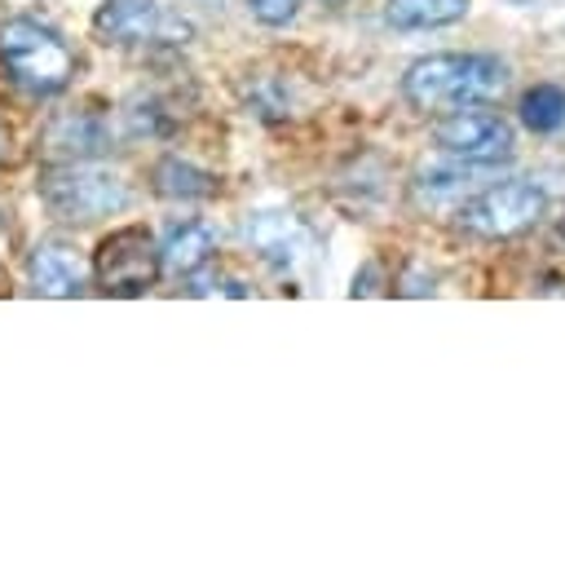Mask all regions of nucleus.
Instances as JSON below:
<instances>
[{
	"label": "nucleus",
	"mask_w": 565,
	"mask_h": 561,
	"mask_svg": "<svg viewBox=\"0 0 565 561\" xmlns=\"http://www.w3.org/2000/svg\"><path fill=\"white\" fill-rule=\"evenodd\" d=\"M508 66L494 53H428L402 75V97L415 110H459L499 97Z\"/></svg>",
	"instance_id": "nucleus-1"
},
{
	"label": "nucleus",
	"mask_w": 565,
	"mask_h": 561,
	"mask_svg": "<svg viewBox=\"0 0 565 561\" xmlns=\"http://www.w3.org/2000/svg\"><path fill=\"white\" fill-rule=\"evenodd\" d=\"M0 62L9 80L35 97H53L75 75V53L62 44L57 31H49L35 18H9L0 22Z\"/></svg>",
	"instance_id": "nucleus-2"
},
{
	"label": "nucleus",
	"mask_w": 565,
	"mask_h": 561,
	"mask_svg": "<svg viewBox=\"0 0 565 561\" xmlns=\"http://www.w3.org/2000/svg\"><path fill=\"white\" fill-rule=\"evenodd\" d=\"M44 208L62 221H102L110 212H119L128 203V186L124 177L106 172V168H88V163H53L40 172L35 181Z\"/></svg>",
	"instance_id": "nucleus-3"
},
{
	"label": "nucleus",
	"mask_w": 565,
	"mask_h": 561,
	"mask_svg": "<svg viewBox=\"0 0 565 561\" xmlns=\"http://www.w3.org/2000/svg\"><path fill=\"white\" fill-rule=\"evenodd\" d=\"M543 208H547V194L534 181H503L459 203L455 221L477 239H512V234H525L543 216Z\"/></svg>",
	"instance_id": "nucleus-4"
},
{
	"label": "nucleus",
	"mask_w": 565,
	"mask_h": 561,
	"mask_svg": "<svg viewBox=\"0 0 565 561\" xmlns=\"http://www.w3.org/2000/svg\"><path fill=\"white\" fill-rule=\"evenodd\" d=\"M159 269H163L159 247H154L150 230H141V225H124V230L106 234L93 256V278L106 296H141L154 287Z\"/></svg>",
	"instance_id": "nucleus-5"
},
{
	"label": "nucleus",
	"mask_w": 565,
	"mask_h": 561,
	"mask_svg": "<svg viewBox=\"0 0 565 561\" xmlns=\"http://www.w3.org/2000/svg\"><path fill=\"white\" fill-rule=\"evenodd\" d=\"M93 22L106 35V44H185L194 35V27L181 13L154 0H106Z\"/></svg>",
	"instance_id": "nucleus-6"
},
{
	"label": "nucleus",
	"mask_w": 565,
	"mask_h": 561,
	"mask_svg": "<svg viewBox=\"0 0 565 561\" xmlns=\"http://www.w3.org/2000/svg\"><path fill=\"white\" fill-rule=\"evenodd\" d=\"M433 137H437V146H441L446 155H455V159H463V163H499V159H508L512 146H516L512 124H508L503 115H494V110H468V106L450 110V115L433 128Z\"/></svg>",
	"instance_id": "nucleus-7"
},
{
	"label": "nucleus",
	"mask_w": 565,
	"mask_h": 561,
	"mask_svg": "<svg viewBox=\"0 0 565 561\" xmlns=\"http://www.w3.org/2000/svg\"><path fill=\"white\" fill-rule=\"evenodd\" d=\"M110 146V128L93 110H66L44 128V155L53 163H84Z\"/></svg>",
	"instance_id": "nucleus-8"
},
{
	"label": "nucleus",
	"mask_w": 565,
	"mask_h": 561,
	"mask_svg": "<svg viewBox=\"0 0 565 561\" xmlns=\"http://www.w3.org/2000/svg\"><path fill=\"white\" fill-rule=\"evenodd\" d=\"M31 283L40 296H79L88 287V265L79 247L49 239L31 252Z\"/></svg>",
	"instance_id": "nucleus-9"
},
{
	"label": "nucleus",
	"mask_w": 565,
	"mask_h": 561,
	"mask_svg": "<svg viewBox=\"0 0 565 561\" xmlns=\"http://www.w3.org/2000/svg\"><path fill=\"white\" fill-rule=\"evenodd\" d=\"M247 243H252L269 265L287 269V265L305 252L309 234H305V225H300L291 212H256V216L247 221Z\"/></svg>",
	"instance_id": "nucleus-10"
},
{
	"label": "nucleus",
	"mask_w": 565,
	"mask_h": 561,
	"mask_svg": "<svg viewBox=\"0 0 565 561\" xmlns=\"http://www.w3.org/2000/svg\"><path fill=\"white\" fill-rule=\"evenodd\" d=\"M212 252H216V234L207 225H199V221H185V225H172V234L163 239L159 265L168 274H177V278H190L212 261Z\"/></svg>",
	"instance_id": "nucleus-11"
},
{
	"label": "nucleus",
	"mask_w": 565,
	"mask_h": 561,
	"mask_svg": "<svg viewBox=\"0 0 565 561\" xmlns=\"http://www.w3.org/2000/svg\"><path fill=\"white\" fill-rule=\"evenodd\" d=\"M468 13V0H388L384 18L397 31H428V27H450Z\"/></svg>",
	"instance_id": "nucleus-12"
},
{
	"label": "nucleus",
	"mask_w": 565,
	"mask_h": 561,
	"mask_svg": "<svg viewBox=\"0 0 565 561\" xmlns=\"http://www.w3.org/2000/svg\"><path fill=\"white\" fill-rule=\"evenodd\" d=\"M150 177H154V190H159L163 199H207V194L216 190L212 172H203V168H194V163H185V159H177V155L159 159Z\"/></svg>",
	"instance_id": "nucleus-13"
},
{
	"label": "nucleus",
	"mask_w": 565,
	"mask_h": 561,
	"mask_svg": "<svg viewBox=\"0 0 565 561\" xmlns=\"http://www.w3.org/2000/svg\"><path fill=\"white\" fill-rule=\"evenodd\" d=\"M521 124L530 133H556L565 124V88L556 84H534L521 97Z\"/></svg>",
	"instance_id": "nucleus-14"
},
{
	"label": "nucleus",
	"mask_w": 565,
	"mask_h": 561,
	"mask_svg": "<svg viewBox=\"0 0 565 561\" xmlns=\"http://www.w3.org/2000/svg\"><path fill=\"white\" fill-rule=\"evenodd\" d=\"M124 124H128L132 137H163V133H172V115H168V106L159 97H132L128 110H124Z\"/></svg>",
	"instance_id": "nucleus-15"
},
{
	"label": "nucleus",
	"mask_w": 565,
	"mask_h": 561,
	"mask_svg": "<svg viewBox=\"0 0 565 561\" xmlns=\"http://www.w3.org/2000/svg\"><path fill=\"white\" fill-rule=\"evenodd\" d=\"M247 9H252L256 22H265V27H287V22L296 18L300 0H247Z\"/></svg>",
	"instance_id": "nucleus-16"
},
{
	"label": "nucleus",
	"mask_w": 565,
	"mask_h": 561,
	"mask_svg": "<svg viewBox=\"0 0 565 561\" xmlns=\"http://www.w3.org/2000/svg\"><path fill=\"white\" fill-rule=\"evenodd\" d=\"M190 278H194V274H190ZM190 292H194V296H212V292H221V296H247V287L234 283V278H194Z\"/></svg>",
	"instance_id": "nucleus-17"
},
{
	"label": "nucleus",
	"mask_w": 565,
	"mask_h": 561,
	"mask_svg": "<svg viewBox=\"0 0 565 561\" xmlns=\"http://www.w3.org/2000/svg\"><path fill=\"white\" fill-rule=\"evenodd\" d=\"M0 159H9V128H4V119H0Z\"/></svg>",
	"instance_id": "nucleus-18"
},
{
	"label": "nucleus",
	"mask_w": 565,
	"mask_h": 561,
	"mask_svg": "<svg viewBox=\"0 0 565 561\" xmlns=\"http://www.w3.org/2000/svg\"><path fill=\"white\" fill-rule=\"evenodd\" d=\"M322 4H344V0H322Z\"/></svg>",
	"instance_id": "nucleus-19"
},
{
	"label": "nucleus",
	"mask_w": 565,
	"mask_h": 561,
	"mask_svg": "<svg viewBox=\"0 0 565 561\" xmlns=\"http://www.w3.org/2000/svg\"><path fill=\"white\" fill-rule=\"evenodd\" d=\"M561 234H565V221H561Z\"/></svg>",
	"instance_id": "nucleus-20"
},
{
	"label": "nucleus",
	"mask_w": 565,
	"mask_h": 561,
	"mask_svg": "<svg viewBox=\"0 0 565 561\" xmlns=\"http://www.w3.org/2000/svg\"><path fill=\"white\" fill-rule=\"evenodd\" d=\"M0 234H4V225H0Z\"/></svg>",
	"instance_id": "nucleus-21"
},
{
	"label": "nucleus",
	"mask_w": 565,
	"mask_h": 561,
	"mask_svg": "<svg viewBox=\"0 0 565 561\" xmlns=\"http://www.w3.org/2000/svg\"><path fill=\"white\" fill-rule=\"evenodd\" d=\"M516 4H521V0H516Z\"/></svg>",
	"instance_id": "nucleus-22"
}]
</instances>
